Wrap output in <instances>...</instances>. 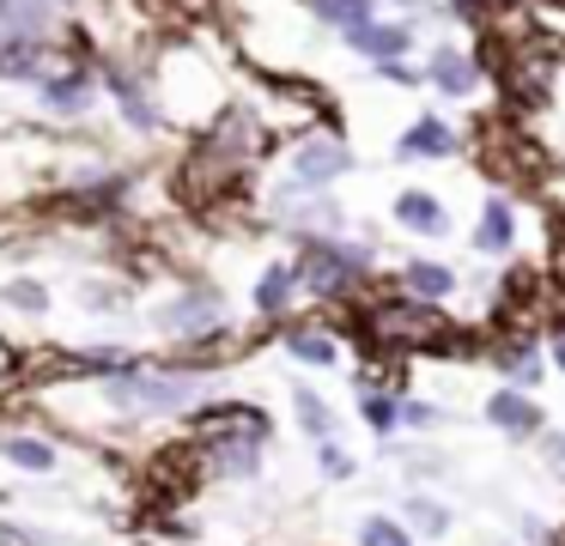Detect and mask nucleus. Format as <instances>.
<instances>
[{
	"label": "nucleus",
	"mask_w": 565,
	"mask_h": 546,
	"mask_svg": "<svg viewBox=\"0 0 565 546\" xmlns=\"http://www.w3.org/2000/svg\"><path fill=\"white\" fill-rule=\"evenodd\" d=\"M395 218H402L407 231H426V237H444V231H450L444 201H438V194H426V189H402V194H395Z\"/></svg>",
	"instance_id": "nucleus-8"
},
{
	"label": "nucleus",
	"mask_w": 565,
	"mask_h": 546,
	"mask_svg": "<svg viewBox=\"0 0 565 546\" xmlns=\"http://www.w3.org/2000/svg\"><path fill=\"white\" fill-rule=\"evenodd\" d=\"M298 419H305V431L317 437V443H322V437H334V419H329V407H322V400L310 395V388H298Z\"/></svg>",
	"instance_id": "nucleus-19"
},
{
	"label": "nucleus",
	"mask_w": 565,
	"mask_h": 546,
	"mask_svg": "<svg viewBox=\"0 0 565 546\" xmlns=\"http://www.w3.org/2000/svg\"><path fill=\"white\" fill-rule=\"evenodd\" d=\"M189 395H195V383H189V376H159V371H122V376H110V400L140 407V413H171V407H183Z\"/></svg>",
	"instance_id": "nucleus-2"
},
{
	"label": "nucleus",
	"mask_w": 565,
	"mask_h": 546,
	"mask_svg": "<svg viewBox=\"0 0 565 546\" xmlns=\"http://www.w3.org/2000/svg\"><path fill=\"white\" fill-rule=\"evenodd\" d=\"M402 419H407V425H431V419H438V413H431L426 400H407V407H402Z\"/></svg>",
	"instance_id": "nucleus-26"
},
{
	"label": "nucleus",
	"mask_w": 565,
	"mask_h": 546,
	"mask_svg": "<svg viewBox=\"0 0 565 546\" xmlns=\"http://www.w3.org/2000/svg\"><path fill=\"white\" fill-rule=\"evenodd\" d=\"M347 49H359V55L365 61H402L407 49H414V31H407V24H383V19H365V24H353V31H347Z\"/></svg>",
	"instance_id": "nucleus-4"
},
{
	"label": "nucleus",
	"mask_w": 565,
	"mask_h": 546,
	"mask_svg": "<svg viewBox=\"0 0 565 546\" xmlns=\"http://www.w3.org/2000/svg\"><path fill=\"white\" fill-rule=\"evenodd\" d=\"M353 164V152H347L341 133H310V140H298L292 152V189H322V182H334L341 170Z\"/></svg>",
	"instance_id": "nucleus-3"
},
{
	"label": "nucleus",
	"mask_w": 565,
	"mask_h": 546,
	"mask_svg": "<svg viewBox=\"0 0 565 546\" xmlns=\"http://www.w3.org/2000/svg\"><path fill=\"white\" fill-rule=\"evenodd\" d=\"M292 291H298V267H268V274L256 279V310L262 315H280L286 303H292Z\"/></svg>",
	"instance_id": "nucleus-14"
},
{
	"label": "nucleus",
	"mask_w": 565,
	"mask_h": 546,
	"mask_svg": "<svg viewBox=\"0 0 565 546\" xmlns=\"http://www.w3.org/2000/svg\"><path fill=\"white\" fill-rule=\"evenodd\" d=\"M402 286L414 291V298H450V291H456V274H450V267H438V261H414V267L402 274Z\"/></svg>",
	"instance_id": "nucleus-15"
},
{
	"label": "nucleus",
	"mask_w": 565,
	"mask_h": 546,
	"mask_svg": "<svg viewBox=\"0 0 565 546\" xmlns=\"http://www.w3.org/2000/svg\"><path fill=\"white\" fill-rule=\"evenodd\" d=\"M553 364H559V371H565V340H559V346H553Z\"/></svg>",
	"instance_id": "nucleus-27"
},
{
	"label": "nucleus",
	"mask_w": 565,
	"mask_h": 546,
	"mask_svg": "<svg viewBox=\"0 0 565 546\" xmlns=\"http://www.w3.org/2000/svg\"><path fill=\"white\" fill-rule=\"evenodd\" d=\"M7 303H19V310H43L50 291H43L38 279H13V286H7Z\"/></svg>",
	"instance_id": "nucleus-22"
},
{
	"label": "nucleus",
	"mask_w": 565,
	"mask_h": 546,
	"mask_svg": "<svg viewBox=\"0 0 565 546\" xmlns=\"http://www.w3.org/2000/svg\"><path fill=\"white\" fill-rule=\"evenodd\" d=\"M475 243L487 255H504L516 243V213H511V201H499V194H492L487 206H480V225H475Z\"/></svg>",
	"instance_id": "nucleus-11"
},
{
	"label": "nucleus",
	"mask_w": 565,
	"mask_h": 546,
	"mask_svg": "<svg viewBox=\"0 0 565 546\" xmlns=\"http://www.w3.org/2000/svg\"><path fill=\"white\" fill-rule=\"evenodd\" d=\"M395 7H407V12H414V7H426V0H395Z\"/></svg>",
	"instance_id": "nucleus-28"
},
{
	"label": "nucleus",
	"mask_w": 565,
	"mask_h": 546,
	"mask_svg": "<svg viewBox=\"0 0 565 546\" xmlns=\"http://www.w3.org/2000/svg\"><path fill=\"white\" fill-rule=\"evenodd\" d=\"M559 461H565V437H559Z\"/></svg>",
	"instance_id": "nucleus-29"
},
{
	"label": "nucleus",
	"mask_w": 565,
	"mask_h": 546,
	"mask_svg": "<svg viewBox=\"0 0 565 546\" xmlns=\"http://www.w3.org/2000/svg\"><path fill=\"white\" fill-rule=\"evenodd\" d=\"M456 152V128L438 116H419L414 128L395 140V158H450Z\"/></svg>",
	"instance_id": "nucleus-7"
},
{
	"label": "nucleus",
	"mask_w": 565,
	"mask_h": 546,
	"mask_svg": "<svg viewBox=\"0 0 565 546\" xmlns=\"http://www.w3.org/2000/svg\"><path fill=\"white\" fill-rule=\"evenodd\" d=\"M38 73H43L38 36H0V79H38Z\"/></svg>",
	"instance_id": "nucleus-12"
},
{
	"label": "nucleus",
	"mask_w": 565,
	"mask_h": 546,
	"mask_svg": "<svg viewBox=\"0 0 565 546\" xmlns=\"http://www.w3.org/2000/svg\"><path fill=\"white\" fill-rule=\"evenodd\" d=\"M104 85H110V97L122 104V116L135 121V128H159V109H152V97H147V85L135 79V73H122V67H110L104 73Z\"/></svg>",
	"instance_id": "nucleus-10"
},
{
	"label": "nucleus",
	"mask_w": 565,
	"mask_h": 546,
	"mask_svg": "<svg viewBox=\"0 0 565 546\" xmlns=\"http://www.w3.org/2000/svg\"><path fill=\"white\" fill-rule=\"evenodd\" d=\"M164 322L183 328V334L213 328V322H220V298H213V291H183V303H171V310H164Z\"/></svg>",
	"instance_id": "nucleus-13"
},
{
	"label": "nucleus",
	"mask_w": 565,
	"mask_h": 546,
	"mask_svg": "<svg viewBox=\"0 0 565 546\" xmlns=\"http://www.w3.org/2000/svg\"><path fill=\"white\" fill-rule=\"evenodd\" d=\"M286 346H292V358H305V364H334V340L317 334V328H298V334H286Z\"/></svg>",
	"instance_id": "nucleus-18"
},
{
	"label": "nucleus",
	"mask_w": 565,
	"mask_h": 546,
	"mask_svg": "<svg viewBox=\"0 0 565 546\" xmlns=\"http://www.w3.org/2000/svg\"><path fill=\"white\" fill-rule=\"evenodd\" d=\"M395 419H402V407H395L390 395H371V388H365V425H371V431H390Z\"/></svg>",
	"instance_id": "nucleus-21"
},
{
	"label": "nucleus",
	"mask_w": 565,
	"mask_h": 546,
	"mask_svg": "<svg viewBox=\"0 0 565 546\" xmlns=\"http://www.w3.org/2000/svg\"><path fill=\"white\" fill-rule=\"evenodd\" d=\"M371 267L365 249H353V243H334V237H310L305 255H298V286H310L317 298H334V291H347L359 274Z\"/></svg>",
	"instance_id": "nucleus-1"
},
{
	"label": "nucleus",
	"mask_w": 565,
	"mask_h": 546,
	"mask_svg": "<svg viewBox=\"0 0 565 546\" xmlns=\"http://www.w3.org/2000/svg\"><path fill=\"white\" fill-rule=\"evenodd\" d=\"M7 461H13V468H31V473H50L55 449L38 443V437H7Z\"/></svg>",
	"instance_id": "nucleus-17"
},
{
	"label": "nucleus",
	"mask_w": 565,
	"mask_h": 546,
	"mask_svg": "<svg viewBox=\"0 0 565 546\" xmlns=\"http://www.w3.org/2000/svg\"><path fill=\"white\" fill-rule=\"evenodd\" d=\"M359 546H407V534L395 528L390 516H371L365 528H359Z\"/></svg>",
	"instance_id": "nucleus-20"
},
{
	"label": "nucleus",
	"mask_w": 565,
	"mask_h": 546,
	"mask_svg": "<svg viewBox=\"0 0 565 546\" xmlns=\"http://www.w3.org/2000/svg\"><path fill=\"white\" fill-rule=\"evenodd\" d=\"M426 79L438 85L444 97H468L480 85V67L468 61V49H456V43H438L431 49V61H426Z\"/></svg>",
	"instance_id": "nucleus-6"
},
{
	"label": "nucleus",
	"mask_w": 565,
	"mask_h": 546,
	"mask_svg": "<svg viewBox=\"0 0 565 546\" xmlns=\"http://www.w3.org/2000/svg\"><path fill=\"white\" fill-rule=\"evenodd\" d=\"M504 371H511L516 383H535L541 364H535V352H529V346H516V352H504Z\"/></svg>",
	"instance_id": "nucleus-24"
},
{
	"label": "nucleus",
	"mask_w": 565,
	"mask_h": 546,
	"mask_svg": "<svg viewBox=\"0 0 565 546\" xmlns=\"http://www.w3.org/2000/svg\"><path fill=\"white\" fill-rule=\"evenodd\" d=\"M407 516H414L426 534H444V528H450V516H444L438 504H426V497H414V504H407Z\"/></svg>",
	"instance_id": "nucleus-23"
},
{
	"label": "nucleus",
	"mask_w": 565,
	"mask_h": 546,
	"mask_svg": "<svg viewBox=\"0 0 565 546\" xmlns=\"http://www.w3.org/2000/svg\"><path fill=\"white\" fill-rule=\"evenodd\" d=\"M310 12H317L322 24H341V31H353V24L377 19V0H310Z\"/></svg>",
	"instance_id": "nucleus-16"
},
{
	"label": "nucleus",
	"mask_w": 565,
	"mask_h": 546,
	"mask_svg": "<svg viewBox=\"0 0 565 546\" xmlns=\"http://www.w3.org/2000/svg\"><path fill=\"white\" fill-rule=\"evenodd\" d=\"M38 104L50 109V116H86V109H92V73H79V67H67V73H43Z\"/></svg>",
	"instance_id": "nucleus-5"
},
{
	"label": "nucleus",
	"mask_w": 565,
	"mask_h": 546,
	"mask_svg": "<svg viewBox=\"0 0 565 546\" xmlns=\"http://www.w3.org/2000/svg\"><path fill=\"white\" fill-rule=\"evenodd\" d=\"M487 419L499 425V431H511V437H529V431H541V413H535V400H529V395H516V388H499V395L487 400Z\"/></svg>",
	"instance_id": "nucleus-9"
},
{
	"label": "nucleus",
	"mask_w": 565,
	"mask_h": 546,
	"mask_svg": "<svg viewBox=\"0 0 565 546\" xmlns=\"http://www.w3.org/2000/svg\"><path fill=\"white\" fill-rule=\"evenodd\" d=\"M322 473H329V480H347V473H353V456H341L329 437H322Z\"/></svg>",
	"instance_id": "nucleus-25"
}]
</instances>
